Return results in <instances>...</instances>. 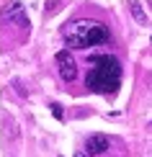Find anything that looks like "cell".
<instances>
[{
    "label": "cell",
    "instance_id": "1",
    "mask_svg": "<svg viewBox=\"0 0 152 157\" xmlns=\"http://www.w3.org/2000/svg\"><path fill=\"white\" fill-rule=\"evenodd\" d=\"M64 44L70 49H90L95 44L108 41V29L101 21H90V18H80V21H70L62 29Z\"/></svg>",
    "mask_w": 152,
    "mask_h": 157
},
{
    "label": "cell",
    "instance_id": "2",
    "mask_svg": "<svg viewBox=\"0 0 152 157\" xmlns=\"http://www.w3.org/2000/svg\"><path fill=\"white\" fill-rule=\"evenodd\" d=\"M88 88L93 93H114L121 85V62L116 57H101L95 59V67L88 72Z\"/></svg>",
    "mask_w": 152,
    "mask_h": 157
},
{
    "label": "cell",
    "instance_id": "3",
    "mask_svg": "<svg viewBox=\"0 0 152 157\" xmlns=\"http://www.w3.org/2000/svg\"><path fill=\"white\" fill-rule=\"evenodd\" d=\"M57 70H59V77L67 80V82H72L77 77V62H75V57H72L70 49H62L57 54Z\"/></svg>",
    "mask_w": 152,
    "mask_h": 157
},
{
    "label": "cell",
    "instance_id": "4",
    "mask_svg": "<svg viewBox=\"0 0 152 157\" xmlns=\"http://www.w3.org/2000/svg\"><path fill=\"white\" fill-rule=\"evenodd\" d=\"M3 21H10V23H21L23 29L29 26V18H26V10H23V5L18 3V0H10L8 5H3Z\"/></svg>",
    "mask_w": 152,
    "mask_h": 157
},
{
    "label": "cell",
    "instance_id": "5",
    "mask_svg": "<svg viewBox=\"0 0 152 157\" xmlns=\"http://www.w3.org/2000/svg\"><path fill=\"white\" fill-rule=\"evenodd\" d=\"M108 149V136H103V134H90L88 136V142H85V152L88 155H101Z\"/></svg>",
    "mask_w": 152,
    "mask_h": 157
},
{
    "label": "cell",
    "instance_id": "6",
    "mask_svg": "<svg viewBox=\"0 0 152 157\" xmlns=\"http://www.w3.org/2000/svg\"><path fill=\"white\" fill-rule=\"evenodd\" d=\"M129 10H131V16H134V21H137V23H142V26L147 23V13L142 10V5L137 3V0H131V3H129Z\"/></svg>",
    "mask_w": 152,
    "mask_h": 157
},
{
    "label": "cell",
    "instance_id": "7",
    "mask_svg": "<svg viewBox=\"0 0 152 157\" xmlns=\"http://www.w3.org/2000/svg\"><path fill=\"white\" fill-rule=\"evenodd\" d=\"M52 113H54L57 119H62V106H59V103H52Z\"/></svg>",
    "mask_w": 152,
    "mask_h": 157
},
{
    "label": "cell",
    "instance_id": "8",
    "mask_svg": "<svg viewBox=\"0 0 152 157\" xmlns=\"http://www.w3.org/2000/svg\"><path fill=\"white\" fill-rule=\"evenodd\" d=\"M75 157H90V155H88V152H77Z\"/></svg>",
    "mask_w": 152,
    "mask_h": 157
},
{
    "label": "cell",
    "instance_id": "9",
    "mask_svg": "<svg viewBox=\"0 0 152 157\" xmlns=\"http://www.w3.org/2000/svg\"><path fill=\"white\" fill-rule=\"evenodd\" d=\"M150 126H152V121H150Z\"/></svg>",
    "mask_w": 152,
    "mask_h": 157
}]
</instances>
